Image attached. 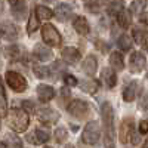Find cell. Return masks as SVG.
<instances>
[{
    "label": "cell",
    "mask_w": 148,
    "mask_h": 148,
    "mask_svg": "<svg viewBox=\"0 0 148 148\" xmlns=\"http://www.w3.org/2000/svg\"><path fill=\"white\" fill-rule=\"evenodd\" d=\"M101 116L104 123V144L105 148H116V130H114V111L110 102L101 105Z\"/></svg>",
    "instance_id": "obj_1"
},
{
    "label": "cell",
    "mask_w": 148,
    "mask_h": 148,
    "mask_svg": "<svg viewBox=\"0 0 148 148\" xmlns=\"http://www.w3.org/2000/svg\"><path fill=\"white\" fill-rule=\"evenodd\" d=\"M8 123L12 130L15 132H25L30 125V117L27 111L19 108H12L8 113Z\"/></svg>",
    "instance_id": "obj_2"
},
{
    "label": "cell",
    "mask_w": 148,
    "mask_h": 148,
    "mask_svg": "<svg viewBox=\"0 0 148 148\" xmlns=\"http://www.w3.org/2000/svg\"><path fill=\"white\" fill-rule=\"evenodd\" d=\"M42 39L46 45L52 46V47L59 46L61 42H62V37H61L59 31L52 25V24H45L42 27Z\"/></svg>",
    "instance_id": "obj_3"
},
{
    "label": "cell",
    "mask_w": 148,
    "mask_h": 148,
    "mask_svg": "<svg viewBox=\"0 0 148 148\" xmlns=\"http://www.w3.org/2000/svg\"><path fill=\"white\" fill-rule=\"evenodd\" d=\"M101 138V127L99 125H98L96 121H89L88 125H86L84 130H83V142L88 144V145H95L98 144V141H99Z\"/></svg>",
    "instance_id": "obj_4"
},
{
    "label": "cell",
    "mask_w": 148,
    "mask_h": 148,
    "mask_svg": "<svg viewBox=\"0 0 148 148\" xmlns=\"http://www.w3.org/2000/svg\"><path fill=\"white\" fill-rule=\"evenodd\" d=\"M6 82L9 88L15 92H24L27 89V80L24 76H21L16 71H8L6 73Z\"/></svg>",
    "instance_id": "obj_5"
},
{
    "label": "cell",
    "mask_w": 148,
    "mask_h": 148,
    "mask_svg": "<svg viewBox=\"0 0 148 148\" xmlns=\"http://www.w3.org/2000/svg\"><path fill=\"white\" fill-rule=\"evenodd\" d=\"M67 110L68 113L77 119H84L86 116L89 114V105L86 104L84 101H80V99H74L71 101L68 105H67Z\"/></svg>",
    "instance_id": "obj_6"
},
{
    "label": "cell",
    "mask_w": 148,
    "mask_h": 148,
    "mask_svg": "<svg viewBox=\"0 0 148 148\" xmlns=\"http://www.w3.org/2000/svg\"><path fill=\"white\" fill-rule=\"evenodd\" d=\"M36 114L39 121H42L43 125H53L59 120V114L52 108H40Z\"/></svg>",
    "instance_id": "obj_7"
},
{
    "label": "cell",
    "mask_w": 148,
    "mask_h": 148,
    "mask_svg": "<svg viewBox=\"0 0 148 148\" xmlns=\"http://www.w3.org/2000/svg\"><path fill=\"white\" fill-rule=\"evenodd\" d=\"M132 135H133V120L132 119H125L120 125V133H119L120 142L127 144Z\"/></svg>",
    "instance_id": "obj_8"
},
{
    "label": "cell",
    "mask_w": 148,
    "mask_h": 148,
    "mask_svg": "<svg viewBox=\"0 0 148 148\" xmlns=\"http://www.w3.org/2000/svg\"><path fill=\"white\" fill-rule=\"evenodd\" d=\"M129 61H130V71L132 73H141L147 64V58L142 52H133L130 55Z\"/></svg>",
    "instance_id": "obj_9"
},
{
    "label": "cell",
    "mask_w": 148,
    "mask_h": 148,
    "mask_svg": "<svg viewBox=\"0 0 148 148\" xmlns=\"http://www.w3.org/2000/svg\"><path fill=\"white\" fill-rule=\"evenodd\" d=\"M0 36L6 40L18 39V28L10 22H0Z\"/></svg>",
    "instance_id": "obj_10"
},
{
    "label": "cell",
    "mask_w": 148,
    "mask_h": 148,
    "mask_svg": "<svg viewBox=\"0 0 148 148\" xmlns=\"http://www.w3.org/2000/svg\"><path fill=\"white\" fill-rule=\"evenodd\" d=\"M61 58H62L67 64H76L80 61V52L76 47L67 46V47L62 49V52H61Z\"/></svg>",
    "instance_id": "obj_11"
},
{
    "label": "cell",
    "mask_w": 148,
    "mask_h": 148,
    "mask_svg": "<svg viewBox=\"0 0 148 148\" xmlns=\"http://www.w3.org/2000/svg\"><path fill=\"white\" fill-rule=\"evenodd\" d=\"M37 96L42 102H47L55 96V89L49 84H39L37 86Z\"/></svg>",
    "instance_id": "obj_12"
},
{
    "label": "cell",
    "mask_w": 148,
    "mask_h": 148,
    "mask_svg": "<svg viewBox=\"0 0 148 148\" xmlns=\"http://www.w3.org/2000/svg\"><path fill=\"white\" fill-rule=\"evenodd\" d=\"M96 68H98V61L95 56L89 55V56H86V59L83 61V65H82V70L83 73L86 74V76H95V73H96Z\"/></svg>",
    "instance_id": "obj_13"
},
{
    "label": "cell",
    "mask_w": 148,
    "mask_h": 148,
    "mask_svg": "<svg viewBox=\"0 0 148 148\" xmlns=\"http://www.w3.org/2000/svg\"><path fill=\"white\" fill-rule=\"evenodd\" d=\"M34 56L39 59V61L46 62V61H51L52 59L53 53H52V51L47 46H45V45H36L34 46Z\"/></svg>",
    "instance_id": "obj_14"
},
{
    "label": "cell",
    "mask_w": 148,
    "mask_h": 148,
    "mask_svg": "<svg viewBox=\"0 0 148 148\" xmlns=\"http://www.w3.org/2000/svg\"><path fill=\"white\" fill-rule=\"evenodd\" d=\"M49 138H51V135L45 129H36L33 133L28 135V141L33 144H45L49 141Z\"/></svg>",
    "instance_id": "obj_15"
},
{
    "label": "cell",
    "mask_w": 148,
    "mask_h": 148,
    "mask_svg": "<svg viewBox=\"0 0 148 148\" xmlns=\"http://www.w3.org/2000/svg\"><path fill=\"white\" fill-rule=\"evenodd\" d=\"M53 15L56 16V19H58V21L65 22L68 18H71V15H73V9H71V6H70V5L62 3V5H59V6L55 9Z\"/></svg>",
    "instance_id": "obj_16"
},
{
    "label": "cell",
    "mask_w": 148,
    "mask_h": 148,
    "mask_svg": "<svg viewBox=\"0 0 148 148\" xmlns=\"http://www.w3.org/2000/svg\"><path fill=\"white\" fill-rule=\"evenodd\" d=\"M73 27L80 36H86V34H89V31H90L89 22H88V19H86L84 16H77L76 19H74V22H73Z\"/></svg>",
    "instance_id": "obj_17"
},
{
    "label": "cell",
    "mask_w": 148,
    "mask_h": 148,
    "mask_svg": "<svg viewBox=\"0 0 148 148\" xmlns=\"http://www.w3.org/2000/svg\"><path fill=\"white\" fill-rule=\"evenodd\" d=\"M110 65L116 71H121L125 68V61H123V55L120 52H111L110 55Z\"/></svg>",
    "instance_id": "obj_18"
},
{
    "label": "cell",
    "mask_w": 148,
    "mask_h": 148,
    "mask_svg": "<svg viewBox=\"0 0 148 148\" xmlns=\"http://www.w3.org/2000/svg\"><path fill=\"white\" fill-rule=\"evenodd\" d=\"M102 80L108 88H114L117 84V76L113 68H104L102 70Z\"/></svg>",
    "instance_id": "obj_19"
},
{
    "label": "cell",
    "mask_w": 148,
    "mask_h": 148,
    "mask_svg": "<svg viewBox=\"0 0 148 148\" xmlns=\"http://www.w3.org/2000/svg\"><path fill=\"white\" fill-rule=\"evenodd\" d=\"M117 18V22L121 28H129L130 24H132V18H130V10L127 9H123L120 14L116 16Z\"/></svg>",
    "instance_id": "obj_20"
},
{
    "label": "cell",
    "mask_w": 148,
    "mask_h": 148,
    "mask_svg": "<svg viewBox=\"0 0 148 148\" xmlns=\"http://www.w3.org/2000/svg\"><path fill=\"white\" fill-rule=\"evenodd\" d=\"M98 89H99V82H98V80L90 79V80H86V82L82 83V90L86 92V93L93 95V93L98 92Z\"/></svg>",
    "instance_id": "obj_21"
},
{
    "label": "cell",
    "mask_w": 148,
    "mask_h": 148,
    "mask_svg": "<svg viewBox=\"0 0 148 148\" xmlns=\"http://www.w3.org/2000/svg\"><path fill=\"white\" fill-rule=\"evenodd\" d=\"M34 14H36V16L39 18V19H51L52 16H53V12L49 9V8H46V6H42V5H37L36 6V9H34Z\"/></svg>",
    "instance_id": "obj_22"
},
{
    "label": "cell",
    "mask_w": 148,
    "mask_h": 148,
    "mask_svg": "<svg viewBox=\"0 0 148 148\" xmlns=\"http://www.w3.org/2000/svg\"><path fill=\"white\" fill-rule=\"evenodd\" d=\"M12 14L15 15L16 19H24V16H25L27 14V5L24 0H21L19 3H16L15 6H12Z\"/></svg>",
    "instance_id": "obj_23"
},
{
    "label": "cell",
    "mask_w": 148,
    "mask_h": 148,
    "mask_svg": "<svg viewBox=\"0 0 148 148\" xmlns=\"http://www.w3.org/2000/svg\"><path fill=\"white\" fill-rule=\"evenodd\" d=\"M135 95H136V83H130L123 90V99L126 102H132L135 99Z\"/></svg>",
    "instance_id": "obj_24"
},
{
    "label": "cell",
    "mask_w": 148,
    "mask_h": 148,
    "mask_svg": "<svg viewBox=\"0 0 148 148\" xmlns=\"http://www.w3.org/2000/svg\"><path fill=\"white\" fill-rule=\"evenodd\" d=\"M132 39L127 36V34H121L120 37H119V40H117V45H119V47L121 49L123 52H127V51H130L132 49Z\"/></svg>",
    "instance_id": "obj_25"
},
{
    "label": "cell",
    "mask_w": 148,
    "mask_h": 148,
    "mask_svg": "<svg viewBox=\"0 0 148 148\" xmlns=\"http://www.w3.org/2000/svg\"><path fill=\"white\" fill-rule=\"evenodd\" d=\"M147 8V0H135L130 5V12L135 15H142Z\"/></svg>",
    "instance_id": "obj_26"
},
{
    "label": "cell",
    "mask_w": 148,
    "mask_h": 148,
    "mask_svg": "<svg viewBox=\"0 0 148 148\" xmlns=\"http://www.w3.org/2000/svg\"><path fill=\"white\" fill-rule=\"evenodd\" d=\"M8 111V101H6V93H5V89H3V82H2V77H0V114H6Z\"/></svg>",
    "instance_id": "obj_27"
},
{
    "label": "cell",
    "mask_w": 148,
    "mask_h": 148,
    "mask_svg": "<svg viewBox=\"0 0 148 148\" xmlns=\"http://www.w3.org/2000/svg\"><path fill=\"white\" fill-rule=\"evenodd\" d=\"M101 6H102V0H86V3H84V8L89 12H92V14L99 12Z\"/></svg>",
    "instance_id": "obj_28"
},
{
    "label": "cell",
    "mask_w": 148,
    "mask_h": 148,
    "mask_svg": "<svg viewBox=\"0 0 148 148\" xmlns=\"http://www.w3.org/2000/svg\"><path fill=\"white\" fill-rule=\"evenodd\" d=\"M33 71L36 74V77H39V79H47L51 76V70L47 67H43V65H34Z\"/></svg>",
    "instance_id": "obj_29"
},
{
    "label": "cell",
    "mask_w": 148,
    "mask_h": 148,
    "mask_svg": "<svg viewBox=\"0 0 148 148\" xmlns=\"http://www.w3.org/2000/svg\"><path fill=\"white\" fill-rule=\"evenodd\" d=\"M125 9V6H123V2L121 0H117V2H114V3H111L110 5V8H108V15H111V16H117L120 12Z\"/></svg>",
    "instance_id": "obj_30"
},
{
    "label": "cell",
    "mask_w": 148,
    "mask_h": 148,
    "mask_svg": "<svg viewBox=\"0 0 148 148\" xmlns=\"http://www.w3.org/2000/svg\"><path fill=\"white\" fill-rule=\"evenodd\" d=\"M5 145L8 148H21L22 142H21V139L18 136H15V135H8L6 141H5Z\"/></svg>",
    "instance_id": "obj_31"
},
{
    "label": "cell",
    "mask_w": 148,
    "mask_h": 148,
    "mask_svg": "<svg viewBox=\"0 0 148 148\" xmlns=\"http://www.w3.org/2000/svg\"><path fill=\"white\" fill-rule=\"evenodd\" d=\"M36 30H39V18L36 16V14H31L28 18V24H27V31L33 34Z\"/></svg>",
    "instance_id": "obj_32"
},
{
    "label": "cell",
    "mask_w": 148,
    "mask_h": 148,
    "mask_svg": "<svg viewBox=\"0 0 148 148\" xmlns=\"http://www.w3.org/2000/svg\"><path fill=\"white\" fill-rule=\"evenodd\" d=\"M21 53H22L21 47L16 46V45H12V46L6 47V55H8L9 58H12V59H18V58L21 56Z\"/></svg>",
    "instance_id": "obj_33"
},
{
    "label": "cell",
    "mask_w": 148,
    "mask_h": 148,
    "mask_svg": "<svg viewBox=\"0 0 148 148\" xmlns=\"http://www.w3.org/2000/svg\"><path fill=\"white\" fill-rule=\"evenodd\" d=\"M132 34H133V42L138 43V45H142V42L145 40V37H147L145 31H142L139 27H135L132 30Z\"/></svg>",
    "instance_id": "obj_34"
},
{
    "label": "cell",
    "mask_w": 148,
    "mask_h": 148,
    "mask_svg": "<svg viewBox=\"0 0 148 148\" xmlns=\"http://www.w3.org/2000/svg\"><path fill=\"white\" fill-rule=\"evenodd\" d=\"M67 138H68V132H67L65 127H58L55 130V139H56V142L62 144V142L67 141Z\"/></svg>",
    "instance_id": "obj_35"
},
{
    "label": "cell",
    "mask_w": 148,
    "mask_h": 148,
    "mask_svg": "<svg viewBox=\"0 0 148 148\" xmlns=\"http://www.w3.org/2000/svg\"><path fill=\"white\" fill-rule=\"evenodd\" d=\"M64 82H65L67 86H73V88L77 84V79H76V77H73V76H70V74H67V76L64 77Z\"/></svg>",
    "instance_id": "obj_36"
},
{
    "label": "cell",
    "mask_w": 148,
    "mask_h": 148,
    "mask_svg": "<svg viewBox=\"0 0 148 148\" xmlns=\"http://www.w3.org/2000/svg\"><path fill=\"white\" fill-rule=\"evenodd\" d=\"M139 133H142V135L148 133V120H141L139 121Z\"/></svg>",
    "instance_id": "obj_37"
},
{
    "label": "cell",
    "mask_w": 148,
    "mask_h": 148,
    "mask_svg": "<svg viewBox=\"0 0 148 148\" xmlns=\"http://www.w3.org/2000/svg\"><path fill=\"white\" fill-rule=\"evenodd\" d=\"M22 107H24V111H27V113H28V111H33V108H34V105L30 101H24L22 102Z\"/></svg>",
    "instance_id": "obj_38"
},
{
    "label": "cell",
    "mask_w": 148,
    "mask_h": 148,
    "mask_svg": "<svg viewBox=\"0 0 148 148\" xmlns=\"http://www.w3.org/2000/svg\"><path fill=\"white\" fill-rule=\"evenodd\" d=\"M61 99L65 101V99H70V90L67 88H64L62 90H61Z\"/></svg>",
    "instance_id": "obj_39"
},
{
    "label": "cell",
    "mask_w": 148,
    "mask_h": 148,
    "mask_svg": "<svg viewBox=\"0 0 148 148\" xmlns=\"http://www.w3.org/2000/svg\"><path fill=\"white\" fill-rule=\"evenodd\" d=\"M144 25H148V14H142L141 15V19H139Z\"/></svg>",
    "instance_id": "obj_40"
},
{
    "label": "cell",
    "mask_w": 148,
    "mask_h": 148,
    "mask_svg": "<svg viewBox=\"0 0 148 148\" xmlns=\"http://www.w3.org/2000/svg\"><path fill=\"white\" fill-rule=\"evenodd\" d=\"M19 2H21V0H9V3H10L12 6H15V5H16V3H19Z\"/></svg>",
    "instance_id": "obj_41"
},
{
    "label": "cell",
    "mask_w": 148,
    "mask_h": 148,
    "mask_svg": "<svg viewBox=\"0 0 148 148\" xmlns=\"http://www.w3.org/2000/svg\"><path fill=\"white\" fill-rule=\"evenodd\" d=\"M141 148H148V138L144 141V144H142V147H141Z\"/></svg>",
    "instance_id": "obj_42"
},
{
    "label": "cell",
    "mask_w": 148,
    "mask_h": 148,
    "mask_svg": "<svg viewBox=\"0 0 148 148\" xmlns=\"http://www.w3.org/2000/svg\"><path fill=\"white\" fill-rule=\"evenodd\" d=\"M5 147H6V145H5L3 142H0V148H5Z\"/></svg>",
    "instance_id": "obj_43"
},
{
    "label": "cell",
    "mask_w": 148,
    "mask_h": 148,
    "mask_svg": "<svg viewBox=\"0 0 148 148\" xmlns=\"http://www.w3.org/2000/svg\"><path fill=\"white\" fill-rule=\"evenodd\" d=\"M45 148H52V147H45Z\"/></svg>",
    "instance_id": "obj_44"
},
{
    "label": "cell",
    "mask_w": 148,
    "mask_h": 148,
    "mask_svg": "<svg viewBox=\"0 0 148 148\" xmlns=\"http://www.w3.org/2000/svg\"><path fill=\"white\" fill-rule=\"evenodd\" d=\"M46 2H52V0H46Z\"/></svg>",
    "instance_id": "obj_45"
},
{
    "label": "cell",
    "mask_w": 148,
    "mask_h": 148,
    "mask_svg": "<svg viewBox=\"0 0 148 148\" xmlns=\"http://www.w3.org/2000/svg\"><path fill=\"white\" fill-rule=\"evenodd\" d=\"M0 126H2V123H0Z\"/></svg>",
    "instance_id": "obj_46"
},
{
    "label": "cell",
    "mask_w": 148,
    "mask_h": 148,
    "mask_svg": "<svg viewBox=\"0 0 148 148\" xmlns=\"http://www.w3.org/2000/svg\"><path fill=\"white\" fill-rule=\"evenodd\" d=\"M147 37H148V36H147Z\"/></svg>",
    "instance_id": "obj_47"
}]
</instances>
